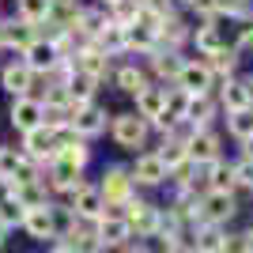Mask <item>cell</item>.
<instances>
[{
	"instance_id": "ee69618b",
	"label": "cell",
	"mask_w": 253,
	"mask_h": 253,
	"mask_svg": "<svg viewBox=\"0 0 253 253\" xmlns=\"http://www.w3.org/2000/svg\"><path fill=\"white\" fill-rule=\"evenodd\" d=\"M117 253H155V250H151L148 242H136V238H132V242H128L125 250H117Z\"/></svg>"
},
{
	"instance_id": "ba28073f",
	"label": "cell",
	"mask_w": 253,
	"mask_h": 253,
	"mask_svg": "<svg viewBox=\"0 0 253 253\" xmlns=\"http://www.w3.org/2000/svg\"><path fill=\"white\" fill-rule=\"evenodd\" d=\"M185 155H189L193 167H208L215 159H223V136L219 128H193V136L185 140Z\"/></svg>"
},
{
	"instance_id": "8fae6325",
	"label": "cell",
	"mask_w": 253,
	"mask_h": 253,
	"mask_svg": "<svg viewBox=\"0 0 253 253\" xmlns=\"http://www.w3.org/2000/svg\"><path fill=\"white\" fill-rule=\"evenodd\" d=\"M181 61H185V53H170V49H155L144 57V72H148L151 84H163V87H174V80H178L181 72Z\"/></svg>"
},
{
	"instance_id": "f5cc1de1",
	"label": "cell",
	"mask_w": 253,
	"mask_h": 253,
	"mask_svg": "<svg viewBox=\"0 0 253 253\" xmlns=\"http://www.w3.org/2000/svg\"><path fill=\"white\" fill-rule=\"evenodd\" d=\"M250 8H253V0H250Z\"/></svg>"
},
{
	"instance_id": "2e32d148",
	"label": "cell",
	"mask_w": 253,
	"mask_h": 253,
	"mask_svg": "<svg viewBox=\"0 0 253 253\" xmlns=\"http://www.w3.org/2000/svg\"><path fill=\"white\" fill-rule=\"evenodd\" d=\"M19 61L27 64V68L38 76V84H42L45 76H49L53 68L61 64V57H57V49H53V42H45V38H34V42L19 53Z\"/></svg>"
},
{
	"instance_id": "44dd1931",
	"label": "cell",
	"mask_w": 253,
	"mask_h": 253,
	"mask_svg": "<svg viewBox=\"0 0 253 253\" xmlns=\"http://www.w3.org/2000/svg\"><path fill=\"white\" fill-rule=\"evenodd\" d=\"M204 64H208V72L215 76V84H219V80H231V76H238L242 72V53L234 49L231 42L227 45H219V49L215 53H208V57H201Z\"/></svg>"
},
{
	"instance_id": "b9f144b4",
	"label": "cell",
	"mask_w": 253,
	"mask_h": 253,
	"mask_svg": "<svg viewBox=\"0 0 253 253\" xmlns=\"http://www.w3.org/2000/svg\"><path fill=\"white\" fill-rule=\"evenodd\" d=\"M223 253H246V234L227 227V231H223Z\"/></svg>"
},
{
	"instance_id": "603a6c76",
	"label": "cell",
	"mask_w": 253,
	"mask_h": 253,
	"mask_svg": "<svg viewBox=\"0 0 253 253\" xmlns=\"http://www.w3.org/2000/svg\"><path fill=\"white\" fill-rule=\"evenodd\" d=\"M215 102H219L223 114H234V110H250V95H246L242 72L231 76V80H219V84H215Z\"/></svg>"
},
{
	"instance_id": "4dcf8cb0",
	"label": "cell",
	"mask_w": 253,
	"mask_h": 253,
	"mask_svg": "<svg viewBox=\"0 0 253 253\" xmlns=\"http://www.w3.org/2000/svg\"><path fill=\"white\" fill-rule=\"evenodd\" d=\"M49 11H53V0H15V19L31 23V27L45 23Z\"/></svg>"
},
{
	"instance_id": "7c38bea8",
	"label": "cell",
	"mask_w": 253,
	"mask_h": 253,
	"mask_svg": "<svg viewBox=\"0 0 253 253\" xmlns=\"http://www.w3.org/2000/svg\"><path fill=\"white\" fill-rule=\"evenodd\" d=\"M34 87H38V76H34L23 61H4L0 64V91L8 98L34 95Z\"/></svg>"
},
{
	"instance_id": "7bdbcfd3",
	"label": "cell",
	"mask_w": 253,
	"mask_h": 253,
	"mask_svg": "<svg viewBox=\"0 0 253 253\" xmlns=\"http://www.w3.org/2000/svg\"><path fill=\"white\" fill-rule=\"evenodd\" d=\"M155 253H193L189 242H167V246H159Z\"/></svg>"
},
{
	"instance_id": "3957f363",
	"label": "cell",
	"mask_w": 253,
	"mask_h": 253,
	"mask_svg": "<svg viewBox=\"0 0 253 253\" xmlns=\"http://www.w3.org/2000/svg\"><path fill=\"white\" fill-rule=\"evenodd\" d=\"M117 211H121V219L128 223V231H132L136 242H148L151 234H155V227H159V204L151 201V197L132 193V197H128Z\"/></svg>"
},
{
	"instance_id": "e575fe53",
	"label": "cell",
	"mask_w": 253,
	"mask_h": 253,
	"mask_svg": "<svg viewBox=\"0 0 253 253\" xmlns=\"http://www.w3.org/2000/svg\"><path fill=\"white\" fill-rule=\"evenodd\" d=\"M23 215H27V208H23L15 197H8V201H0V227L4 231H19Z\"/></svg>"
},
{
	"instance_id": "30bf717a",
	"label": "cell",
	"mask_w": 253,
	"mask_h": 253,
	"mask_svg": "<svg viewBox=\"0 0 253 253\" xmlns=\"http://www.w3.org/2000/svg\"><path fill=\"white\" fill-rule=\"evenodd\" d=\"M61 204H68V211H72L80 223H95V219L106 215V201H102V193L95 189V181H84V185Z\"/></svg>"
},
{
	"instance_id": "bcb514c9",
	"label": "cell",
	"mask_w": 253,
	"mask_h": 253,
	"mask_svg": "<svg viewBox=\"0 0 253 253\" xmlns=\"http://www.w3.org/2000/svg\"><path fill=\"white\" fill-rule=\"evenodd\" d=\"M238 148H242V151H238V155H242V159H253V136L246 140V144H238Z\"/></svg>"
},
{
	"instance_id": "d6986e66",
	"label": "cell",
	"mask_w": 253,
	"mask_h": 253,
	"mask_svg": "<svg viewBox=\"0 0 253 253\" xmlns=\"http://www.w3.org/2000/svg\"><path fill=\"white\" fill-rule=\"evenodd\" d=\"M19 231L31 238V242H57V223H53V204L45 208H31L23 215Z\"/></svg>"
},
{
	"instance_id": "816d5d0a",
	"label": "cell",
	"mask_w": 253,
	"mask_h": 253,
	"mask_svg": "<svg viewBox=\"0 0 253 253\" xmlns=\"http://www.w3.org/2000/svg\"><path fill=\"white\" fill-rule=\"evenodd\" d=\"M250 204H253V193H250Z\"/></svg>"
},
{
	"instance_id": "f1b7e54d",
	"label": "cell",
	"mask_w": 253,
	"mask_h": 253,
	"mask_svg": "<svg viewBox=\"0 0 253 253\" xmlns=\"http://www.w3.org/2000/svg\"><path fill=\"white\" fill-rule=\"evenodd\" d=\"M151 151H155L159 163L167 167V174L189 163V155H185V144H181V140H170V136H159V148H151Z\"/></svg>"
},
{
	"instance_id": "c3c4849f",
	"label": "cell",
	"mask_w": 253,
	"mask_h": 253,
	"mask_svg": "<svg viewBox=\"0 0 253 253\" xmlns=\"http://www.w3.org/2000/svg\"><path fill=\"white\" fill-rule=\"evenodd\" d=\"M49 253H72V250H68L64 242H53V246H49Z\"/></svg>"
},
{
	"instance_id": "4fadbf2b",
	"label": "cell",
	"mask_w": 253,
	"mask_h": 253,
	"mask_svg": "<svg viewBox=\"0 0 253 253\" xmlns=\"http://www.w3.org/2000/svg\"><path fill=\"white\" fill-rule=\"evenodd\" d=\"M189 34H193V23L185 19V11H174V15H167V19L159 23L155 42H159V49L181 53L185 45H189Z\"/></svg>"
},
{
	"instance_id": "ac0fdd59",
	"label": "cell",
	"mask_w": 253,
	"mask_h": 253,
	"mask_svg": "<svg viewBox=\"0 0 253 253\" xmlns=\"http://www.w3.org/2000/svg\"><path fill=\"white\" fill-rule=\"evenodd\" d=\"M110 84H114L121 95L136 98L140 91L151 84V80H148V72H144V64H140V61H121V64H114V72H110Z\"/></svg>"
},
{
	"instance_id": "5bb4252c",
	"label": "cell",
	"mask_w": 253,
	"mask_h": 253,
	"mask_svg": "<svg viewBox=\"0 0 253 253\" xmlns=\"http://www.w3.org/2000/svg\"><path fill=\"white\" fill-rule=\"evenodd\" d=\"M72 68L76 72H84V76H91V80H110V72H114V57H106L98 45H91V42H84L80 49L72 53Z\"/></svg>"
},
{
	"instance_id": "60d3db41",
	"label": "cell",
	"mask_w": 253,
	"mask_h": 253,
	"mask_svg": "<svg viewBox=\"0 0 253 253\" xmlns=\"http://www.w3.org/2000/svg\"><path fill=\"white\" fill-rule=\"evenodd\" d=\"M185 102H189V95H185V91L167 87V106H163V114L174 117V121H181V117H185Z\"/></svg>"
},
{
	"instance_id": "ab89813d",
	"label": "cell",
	"mask_w": 253,
	"mask_h": 253,
	"mask_svg": "<svg viewBox=\"0 0 253 253\" xmlns=\"http://www.w3.org/2000/svg\"><path fill=\"white\" fill-rule=\"evenodd\" d=\"M181 11H189V15H193V27H197V23H211V19H215L211 0H181Z\"/></svg>"
},
{
	"instance_id": "1f68e13d",
	"label": "cell",
	"mask_w": 253,
	"mask_h": 253,
	"mask_svg": "<svg viewBox=\"0 0 253 253\" xmlns=\"http://www.w3.org/2000/svg\"><path fill=\"white\" fill-rule=\"evenodd\" d=\"M223 125H227V136L246 144L253 136V114L250 110H234V114H223Z\"/></svg>"
},
{
	"instance_id": "74e56055",
	"label": "cell",
	"mask_w": 253,
	"mask_h": 253,
	"mask_svg": "<svg viewBox=\"0 0 253 253\" xmlns=\"http://www.w3.org/2000/svg\"><path fill=\"white\" fill-rule=\"evenodd\" d=\"M19 163H23V155H19L15 144H0V178L11 181V174L19 170Z\"/></svg>"
},
{
	"instance_id": "9a60e30c",
	"label": "cell",
	"mask_w": 253,
	"mask_h": 253,
	"mask_svg": "<svg viewBox=\"0 0 253 253\" xmlns=\"http://www.w3.org/2000/svg\"><path fill=\"white\" fill-rule=\"evenodd\" d=\"M19 155H27L31 163H38V170H45L57 159V151H53V132L49 128H31V132H23L19 136Z\"/></svg>"
},
{
	"instance_id": "83f0119b",
	"label": "cell",
	"mask_w": 253,
	"mask_h": 253,
	"mask_svg": "<svg viewBox=\"0 0 253 253\" xmlns=\"http://www.w3.org/2000/svg\"><path fill=\"white\" fill-rule=\"evenodd\" d=\"M208 189L211 193H238V185H234V163L227 155L208 163Z\"/></svg>"
},
{
	"instance_id": "ffe728a7",
	"label": "cell",
	"mask_w": 253,
	"mask_h": 253,
	"mask_svg": "<svg viewBox=\"0 0 253 253\" xmlns=\"http://www.w3.org/2000/svg\"><path fill=\"white\" fill-rule=\"evenodd\" d=\"M219 102H215V91L211 95H189V102H185V121H189L193 128H211L215 121H219Z\"/></svg>"
},
{
	"instance_id": "7a4b0ae2",
	"label": "cell",
	"mask_w": 253,
	"mask_h": 253,
	"mask_svg": "<svg viewBox=\"0 0 253 253\" xmlns=\"http://www.w3.org/2000/svg\"><path fill=\"white\" fill-rule=\"evenodd\" d=\"M242 211L238 193H201L197 197V223H208V227H231Z\"/></svg>"
},
{
	"instance_id": "f907efd6",
	"label": "cell",
	"mask_w": 253,
	"mask_h": 253,
	"mask_svg": "<svg viewBox=\"0 0 253 253\" xmlns=\"http://www.w3.org/2000/svg\"><path fill=\"white\" fill-rule=\"evenodd\" d=\"M91 4H102V8H110V4H114V0H91Z\"/></svg>"
},
{
	"instance_id": "277c9868",
	"label": "cell",
	"mask_w": 253,
	"mask_h": 253,
	"mask_svg": "<svg viewBox=\"0 0 253 253\" xmlns=\"http://www.w3.org/2000/svg\"><path fill=\"white\" fill-rule=\"evenodd\" d=\"M95 189L102 193L106 208H121V204L136 193V185L128 178V163H106V167L98 170V178H95Z\"/></svg>"
},
{
	"instance_id": "f35d334b",
	"label": "cell",
	"mask_w": 253,
	"mask_h": 253,
	"mask_svg": "<svg viewBox=\"0 0 253 253\" xmlns=\"http://www.w3.org/2000/svg\"><path fill=\"white\" fill-rule=\"evenodd\" d=\"M234 163V185H238V193H253V159H231Z\"/></svg>"
},
{
	"instance_id": "f6af8a7d",
	"label": "cell",
	"mask_w": 253,
	"mask_h": 253,
	"mask_svg": "<svg viewBox=\"0 0 253 253\" xmlns=\"http://www.w3.org/2000/svg\"><path fill=\"white\" fill-rule=\"evenodd\" d=\"M242 84H246V95H250V106H253V72H242Z\"/></svg>"
},
{
	"instance_id": "db71d44e",
	"label": "cell",
	"mask_w": 253,
	"mask_h": 253,
	"mask_svg": "<svg viewBox=\"0 0 253 253\" xmlns=\"http://www.w3.org/2000/svg\"><path fill=\"white\" fill-rule=\"evenodd\" d=\"M250 114H253V106H250Z\"/></svg>"
},
{
	"instance_id": "8992f818",
	"label": "cell",
	"mask_w": 253,
	"mask_h": 253,
	"mask_svg": "<svg viewBox=\"0 0 253 253\" xmlns=\"http://www.w3.org/2000/svg\"><path fill=\"white\" fill-rule=\"evenodd\" d=\"M91 231H95L98 246H102L106 253H117V250H125V246L132 242V231H128V223L121 219V211H117V208H106L102 219L91 223Z\"/></svg>"
},
{
	"instance_id": "681fc988",
	"label": "cell",
	"mask_w": 253,
	"mask_h": 253,
	"mask_svg": "<svg viewBox=\"0 0 253 253\" xmlns=\"http://www.w3.org/2000/svg\"><path fill=\"white\" fill-rule=\"evenodd\" d=\"M8 234H11V231H4V227H0V250L8 246Z\"/></svg>"
},
{
	"instance_id": "f546056e",
	"label": "cell",
	"mask_w": 253,
	"mask_h": 253,
	"mask_svg": "<svg viewBox=\"0 0 253 253\" xmlns=\"http://www.w3.org/2000/svg\"><path fill=\"white\" fill-rule=\"evenodd\" d=\"M140 11H144V0H114V4L106 8V15H110L114 27H132V23L140 19Z\"/></svg>"
},
{
	"instance_id": "5b68a950",
	"label": "cell",
	"mask_w": 253,
	"mask_h": 253,
	"mask_svg": "<svg viewBox=\"0 0 253 253\" xmlns=\"http://www.w3.org/2000/svg\"><path fill=\"white\" fill-rule=\"evenodd\" d=\"M106 125H110V110H106L102 102H87V106H72V121H68V128H72L80 140H98L106 132Z\"/></svg>"
},
{
	"instance_id": "8d00e7d4",
	"label": "cell",
	"mask_w": 253,
	"mask_h": 253,
	"mask_svg": "<svg viewBox=\"0 0 253 253\" xmlns=\"http://www.w3.org/2000/svg\"><path fill=\"white\" fill-rule=\"evenodd\" d=\"M231 45H234L238 53H253V11L238 19V27H234V42H231Z\"/></svg>"
},
{
	"instance_id": "9c48e42d",
	"label": "cell",
	"mask_w": 253,
	"mask_h": 253,
	"mask_svg": "<svg viewBox=\"0 0 253 253\" xmlns=\"http://www.w3.org/2000/svg\"><path fill=\"white\" fill-rule=\"evenodd\" d=\"M174 87L185 91V95H211V91H215V76L208 72V64H204L201 57H185Z\"/></svg>"
},
{
	"instance_id": "cb8c5ba5",
	"label": "cell",
	"mask_w": 253,
	"mask_h": 253,
	"mask_svg": "<svg viewBox=\"0 0 253 253\" xmlns=\"http://www.w3.org/2000/svg\"><path fill=\"white\" fill-rule=\"evenodd\" d=\"M121 42H125V53H128V57H148V53L159 49L155 31H151V27H144V23L121 27Z\"/></svg>"
},
{
	"instance_id": "d590c367",
	"label": "cell",
	"mask_w": 253,
	"mask_h": 253,
	"mask_svg": "<svg viewBox=\"0 0 253 253\" xmlns=\"http://www.w3.org/2000/svg\"><path fill=\"white\" fill-rule=\"evenodd\" d=\"M211 8H215V19H242V15H250V0H211Z\"/></svg>"
},
{
	"instance_id": "e0dca14e",
	"label": "cell",
	"mask_w": 253,
	"mask_h": 253,
	"mask_svg": "<svg viewBox=\"0 0 253 253\" xmlns=\"http://www.w3.org/2000/svg\"><path fill=\"white\" fill-rule=\"evenodd\" d=\"M8 121H11V128H15V136H23V132L38 128V125H42V102H38V95L11 98V106H8Z\"/></svg>"
},
{
	"instance_id": "d6a6232c",
	"label": "cell",
	"mask_w": 253,
	"mask_h": 253,
	"mask_svg": "<svg viewBox=\"0 0 253 253\" xmlns=\"http://www.w3.org/2000/svg\"><path fill=\"white\" fill-rule=\"evenodd\" d=\"M64 246L72 253H106L102 246H98V238H95V231H91V223H80L68 238H64Z\"/></svg>"
},
{
	"instance_id": "52a82bcc",
	"label": "cell",
	"mask_w": 253,
	"mask_h": 253,
	"mask_svg": "<svg viewBox=\"0 0 253 253\" xmlns=\"http://www.w3.org/2000/svg\"><path fill=\"white\" fill-rule=\"evenodd\" d=\"M128 178H132V185H136V193H140V189H163L170 174H167V167L159 163V155L148 148V151H140V155H132Z\"/></svg>"
},
{
	"instance_id": "d4e9b609",
	"label": "cell",
	"mask_w": 253,
	"mask_h": 253,
	"mask_svg": "<svg viewBox=\"0 0 253 253\" xmlns=\"http://www.w3.org/2000/svg\"><path fill=\"white\" fill-rule=\"evenodd\" d=\"M132 102H136V106H132V114L144 117V121L151 125V121L163 114V106H167V87H163V84H148L136 98H132Z\"/></svg>"
},
{
	"instance_id": "836d02e7",
	"label": "cell",
	"mask_w": 253,
	"mask_h": 253,
	"mask_svg": "<svg viewBox=\"0 0 253 253\" xmlns=\"http://www.w3.org/2000/svg\"><path fill=\"white\" fill-rule=\"evenodd\" d=\"M91 45H98V49H102L106 57H121V53H125V42H121V27L106 23V27L98 31V38H95Z\"/></svg>"
},
{
	"instance_id": "7402d4cb",
	"label": "cell",
	"mask_w": 253,
	"mask_h": 253,
	"mask_svg": "<svg viewBox=\"0 0 253 253\" xmlns=\"http://www.w3.org/2000/svg\"><path fill=\"white\" fill-rule=\"evenodd\" d=\"M189 45H193V57H208V53H215L219 45H227V34H223L219 19L211 23H197L189 34Z\"/></svg>"
},
{
	"instance_id": "7dc6e473",
	"label": "cell",
	"mask_w": 253,
	"mask_h": 253,
	"mask_svg": "<svg viewBox=\"0 0 253 253\" xmlns=\"http://www.w3.org/2000/svg\"><path fill=\"white\" fill-rule=\"evenodd\" d=\"M242 234H246V253H253V223H250V227H242Z\"/></svg>"
},
{
	"instance_id": "6da1fadb",
	"label": "cell",
	"mask_w": 253,
	"mask_h": 253,
	"mask_svg": "<svg viewBox=\"0 0 253 253\" xmlns=\"http://www.w3.org/2000/svg\"><path fill=\"white\" fill-rule=\"evenodd\" d=\"M114 148L128 151V155H140L148 151V140H151V125L144 117H136L132 110H121V114H110V125H106Z\"/></svg>"
},
{
	"instance_id": "4316f807",
	"label": "cell",
	"mask_w": 253,
	"mask_h": 253,
	"mask_svg": "<svg viewBox=\"0 0 253 253\" xmlns=\"http://www.w3.org/2000/svg\"><path fill=\"white\" fill-rule=\"evenodd\" d=\"M11 197L23 204V208L31 211V208H45V204H53L49 189H45V181H23V185H11Z\"/></svg>"
},
{
	"instance_id": "484cf974",
	"label": "cell",
	"mask_w": 253,
	"mask_h": 253,
	"mask_svg": "<svg viewBox=\"0 0 253 253\" xmlns=\"http://www.w3.org/2000/svg\"><path fill=\"white\" fill-rule=\"evenodd\" d=\"M64 91H68V98H72V106H87V102H98V80H91V76L76 72L64 80Z\"/></svg>"
}]
</instances>
